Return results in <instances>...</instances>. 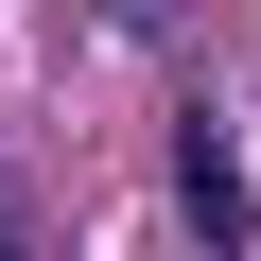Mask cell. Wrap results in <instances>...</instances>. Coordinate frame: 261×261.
<instances>
[{
	"mask_svg": "<svg viewBox=\"0 0 261 261\" xmlns=\"http://www.w3.org/2000/svg\"><path fill=\"white\" fill-rule=\"evenodd\" d=\"M174 209H192V244H261V192H244V140H226V105H174Z\"/></svg>",
	"mask_w": 261,
	"mask_h": 261,
	"instance_id": "1",
	"label": "cell"
},
{
	"mask_svg": "<svg viewBox=\"0 0 261 261\" xmlns=\"http://www.w3.org/2000/svg\"><path fill=\"white\" fill-rule=\"evenodd\" d=\"M0 261H18V192H0Z\"/></svg>",
	"mask_w": 261,
	"mask_h": 261,
	"instance_id": "2",
	"label": "cell"
}]
</instances>
